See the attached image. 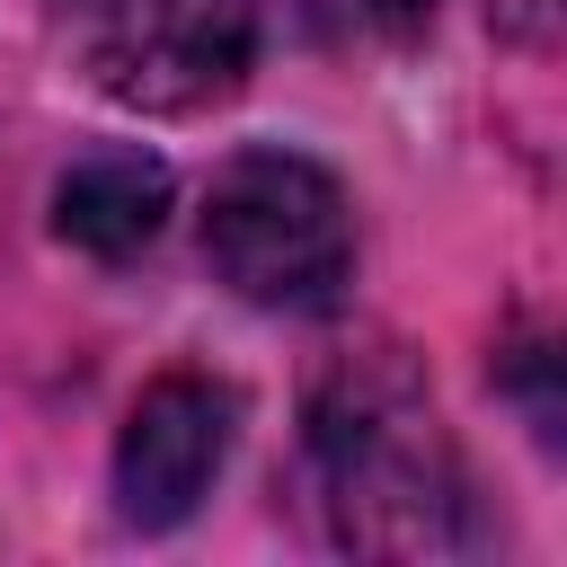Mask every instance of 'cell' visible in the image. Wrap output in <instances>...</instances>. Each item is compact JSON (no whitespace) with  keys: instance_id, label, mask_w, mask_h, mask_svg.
I'll return each instance as SVG.
<instances>
[{"instance_id":"6da1fadb","label":"cell","mask_w":567,"mask_h":567,"mask_svg":"<svg viewBox=\"0 0 567 567\" xmlns=\"http://www.w3.org/2000/svg\"><path fill=\"white\" fill-rule=\"evenodd\" d=\"M310 461L346 549L443 558L461 549V452L399 354H354L310 399Z\"/></svg>"},{"instance_id":"7a4b0ae2","label":"cell","mask_w":567,"mask_h":567,"mask_svg":"<svg viewBox=\"0 0 567 567\" xmlns=\"http://www.w3.org/2000/svg\"><path fill=\"white\" fill-rule=\"evenodd\" d=\"M204 257L257 310H328L354 275L346 186L301 151H239L204 195Z\"/></svg>"},{"instance_id":"3957f363","label":"cell","mask_w":567,"mask_h":567,"mask_svg":"<svg viewBox=\"0 0 567 567\" xmlns=\"http://www.w3.org/2000/svg\"><path fill=\"white\" fill-rule=\"evenodd\" d=\"M257 0H97L89 71L115 106L195 115L248 80Z\"/></svg>"},{"instance_id":"277c9868","label":"cell","mask_w":567,"mask_h":567,"mask_svg":"<svg viewBox=\"0 0 567 567\" xmlns=\"http://www.w3.org/2000/svg\"><path fill=\"white\" fill-rule=\"evenodd\" d=\"M230 434H239V390L213 381V372H159L124 434H115V514L133 532H168L204 505V487L221 478L230 461Z\"/></svg>"},{"instance_id":"5b68a950","label":"cell","mask_w":567,"mask_h":567,"mask_svg":"<svg viewBox=\"0 0 567 567\" xmlns=\"http://www.w3.org/2000/svg\"><path fill=\"white\" fill-rule=\"evenodd\" d=\"M168 221V168L151 151H89L53 186V230L89 257H133Z\"/></svg>"},{"instance_id":"8992f818","label":"cell","mask_w":567,"mask_h":567,"mask_svg":"<svg viewBox=\"0 0 567 567\" xmlns=\"http://www.w3.org/2000/svg\"><path fill=\"white\" fill-rule=\"evenodd\" d=\"M363 9H372L381 27H425V18L443 9V0H363Z\"/></svg>"},{"instance_id":"52a82bcc","label":"cell","mask_w":567,"mask_h":567,"mask_svg":"<svg viewBox=\"0 0 567 567\" xmlns=\"http://www.w3.org/2000/svg\"><path fill=\"white\" fill-rule=\"evenodd\" d=\"M80 9H97V0H80Z\"/></svg>"}]
</instances>
